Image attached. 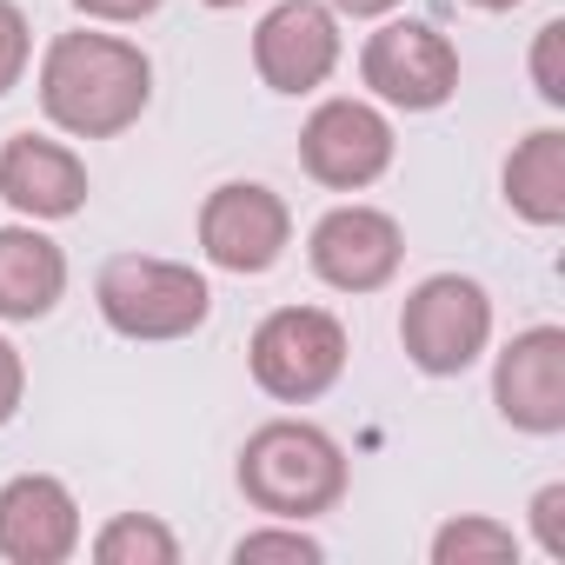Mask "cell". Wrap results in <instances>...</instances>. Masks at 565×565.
Returning a JSON list of instances; mask_svg holds the SVG:
<instances>
[{
	"label": "cell",
	"mask_w": 565,
	"mask_h": 565,
	"mask_svg": "<svg viewBox=\"0 0 565 565\" xmlns=\"http://www.w3.org/2000/svg\"><path fill=\"white\" fill-rule=\"evenodd\" d=\"M153 100V61L120 34H61L41 61V107L74 140L127 134Z\"/></svg>",
	"instance_id": "1"
},
{
	"label": "cell",
	"mask_w": 565,
	"mask_h": 565,
	"mask_svg": "<svg viewBox=\"0 0 565 565\" xmlns=\"http://www.w3.org/2000/svg\"><path fill=\"white\" fill-rule=\"evenodd\" d=\"M239 492L266 519H313L347 499V452L333 433L307 419H266L239 446Z\"/></svg>",
	"instance_id": "2"
},
{
	"label": "cell",
	"mask_w": 565,
	"mask_h": 565,
	"mask_svg": "<svg viewBox=\"0 0 565 565\" xmlns=\"http://www.w3.org/2000/svg\"><path fill=\"white\" fill-rule=\"evenodd\" d=\"M94 300H100V320L120 340H186L213 313L206 273H193L180 259H147V253L107 259L100 279H94Z\"/></svg>",
	"instance_id": "3"
},
{
	"label": "cell",
	"mask_w": 565,
	"mask_h": 565,
	"mask_svg": "<svg viewBox=\"0 0 565 565\" xmlns=\"http://www.w3.org/2000/svg\"><path fill=\"white\" fill-rule=\"evenodd\" d=\"M246 366H253V386L266 399L307 406L327 386H340V373H347V327L327 307H279V313L259 320V333L246 347Z\"/></svg>",
	"instance_id": "4"
},
{
	"label": "cell",
	"mask_w": 565,
	"mask_h": 565,
	"mask_svg": "<svg viewBox=\"0 0 565 565\" xmlns=\"http://www.w3.org/2000/svg\"><path fill=\"white\" fill-rule=\"evenodd\" d=\"M486 340H492V300H486L479 279H466V273L419 279V287L406 294V307H399V347L433 380L466 373L486 353Z\"/></svg>",
	"instance_id": "5"
},
{
	"label": "cell",
	"mask_w": 565,
	"mask_h": 565,
	"mask_svg": "<svg viewBox=\"0 0 565 565\" xmlns=\"http://www.w3.org/2000/svg\"><path fill=\"white\" fill-rule=\"evenodd\" d=\"M287 246H294V213H287V200H279L273 186L226 180V186L206 193V206H200V253L220 273H239V279L273 273Z\"/></svg>",
	"instance_id": "6"
},
{
	"label": "cell",
	"mask_w": 565,
	"mask_h": 565,
	"mask_svg": "<svg viewBox=\"0 0 565 565\" xmlns=\"http://www.w3.org/2000/svg\"><path fill=\"white\" fill-rule=\"evenodd\" d=\"M360 81L386 100V107H406V114H433L459 94V54L439 28L426 21H393L366 41L360 54Z\"/></svg>",
	"instance_id": "7"
},
{
	"label": "cell",
	"mask_w": 565,
	"mask_h": 565,
	"mask_svg": "<svg viewBox=\"0 0 565 565\" xmlns=\"http://www.w3.org/2000/svg\"><path fill=\"white\" fill-rule=\"evenodd\" d=\"M300 167L333 193H360L393 167V120L366 100H320L300 127Z\"/></svg>",
	"instance_id": "8"
},
{
	"label": "cell",
	"mask_w": 565,
	"mask_h": 565,
	"mask_svg": "<svg viewBox=\"0 0 565 565\" xmlns=\"http://www.w3.org/2000/svg\"><path fill=\"white\" fill-rule=\"evenodd\" d=\"M307 259H313V273L327 279L333 294H380L386 279L399 273V259H406V233H399L393 213L353 200V206H333L313 226Z\"/></svg>",
	"instance_id": "9"
},
{
	"label": "cell",
	"mask_w": 565,
	"mask_h": 565,
	"mask_svg": "<svg viewBox=\"0 0 565 565\" xmlns=\"http://www.w3.org/2000/svg\"><path fill=\"white\" fill-rule=\"evenodd\" d=\"M253 67L273 94H313L340 67V14L327 0H279L253 28Z\"/></svg>",
	"instance_id": "10"
},
{
	"label": "cell",
	"mask_w": 565,
	"mask_h": 565,
	"mask_svg": "<svg viewBox=\"0 0 565 565\" xmlns=\"http://www.w3.org/2000/svg\"><path fill=\"white\" fill-rule=\"evenodd\" d=\"M492 399L505 426L519 433H565V333L558 327H525L505 340L492 366Z\"/></svg>",
	"instance_id": "11"
},
{
	"label": "cell",
	"mask_w": 565,
	"mask_h": 565,
	"mask_svg": "<svg viewBox=\"0 0 565 565\" xmlns=\"http://www.w3.org/2000/svg\"><path fill=\"white\" fill-rule=\"evenodd\" d=\"M81 552V505L54 472H21L0 486V558L61 565Z\"/></svg>",
	"instance_id": "12"
},
{
	"label": "cell",
	"mask_w": 565,
	"mask_h": 565,
	"mask_svg": "<svg viewBox=\"0 0 565 565\" xmlns=\"http://www.w3.org/2000/svg\"><path fill=\"white\" fill-rule=\"evenodd\" d=\"M0 200H8L21 220H67V213L87 206V167L61 140L14 134L0 147Z\"/></svg>",
	"instance_id": "13"
},
{
	"label": "cell",
	"mask_w": 565,
	"mask_h": 565,
	"mask_svg": "<svg viewBox=\"0 0 565 565\" xmlns=\"http://www.w3.org/2000/svg\"><path fill=\"white\" fill-rule=\"evenodd\" d=\"M67 294V253L34 226H0V320H47Z\"/></svg>",
	"instance_id": "14"
},
{
	"label": "cell",
	"mask_w": 565,
	"mask_h": 565,
	"mask_svg": "<svg viewBox=\"0 0 565 565\" xmlns=\"http://www.w3.org/2000/svg\"><path fill=\"white\" fill-rule=\"evenodd\" d=\"M505 206L532 226H558L565 220V134L539 127L512 147L505 160Z\"/></svg>",
	"instance_id": "15"
},
{
	"label": "cell",
	"mask_w": 565,
	"mask_h": 565,
	"mask_svg": "<svg viewBox=\"0 0 565 565\" xmlns=\"http://www.w3.org/2000/svg\"><path fill=\"white\" fill-rule=\"evenodd\" d=\"M94 558L100 565H173L180 539L160 519H147V512H120V519H107L94 532Z\"/></svg>",
	"instance_id": "16"
},
{
	"label": "cell",
	"mask_w": 565,
	"mask_h": 565,
	"mask_svg": "<svg viewBox=\"0 0 565 565\" xmlns=\"http://www.w3.org/2000/svg\"><path fill=\"white\" fill-rule=\"evenodd\" d=\"M505 558H519V539L499 519H452L433 532V565H505Z\"/></svg>",
	"instance_id": "17"
},
{
	"label": "cell",
	"mask_w": 565,
	"mask_h": 565,
	"mask_svg": "<svg viewBox=\"0 0 565 565\" xmlns=\"http://www.w3.org/2000/svg\"><path fill=\"white\" fill-rule=\"evenodd\" d=\"M259 558H287V565H320V558H327V545H320L313 532H300V525L287 519V525H259V532H246V539L233 545V565H259Z\"/></svg>",
	"instance_id": "18"
},
{
	"label": "cell",
	"mask_w": 565,
	"mask_h": 565,
	"mask_svg": "<svg viewBox=\"0 0 565 565\" xmlns=\"http://www.w3.org/2000/svg\"><path fill=\"white\" fill-rule=\"evenodd\" d=\"M28 61H34V28H28V14L14 8V0H0V94L21 87Z\"/></svg>",
	"instance_id": "19"
},
{
	"label": "cell",
	"mask_w": 565,
	"mask_h": 565,
	"mask_svg": "<svg viewBox=\"0 0 565 565\" xmlns=\"http://www.w3.org/2000/svg\"><path fill=\"white\" fill-rule=\"evenodd\" d=\"M565 21H545L539 41H532V81H539V100L545 107H565Z\"/></svg>",
	"instance_id": "20"
},
{
	"label": "cell",
	"mask_w": 565,
	"mask_h": 565,
	"mask_svg": "<svg viewBox=\"0 0 565 565\" xmlns=\"http://www.w3.org/2000/svg\"><path fill=\"white\" fill-rule=\"evenodd\" d=\"M532 532H539L545 558H565V486H545L532 499Z\"/></svg>",
	"instance_id": "21"
},
{
	"label": "cell",
	"mask_w": 565,
	"mask_h": 565,
	"mask_svg": "<svg viewBox=\"0 0 565 565\" xmlns=\"http://www.w3.org/2000/svg\"><path fill=\"white\" fill-rule=\"evenodd\" d=\"M21 399H28V360L14 340H0V426L21 413Z\"/></svg>",
	"instance_id": "22"
},
{
	"label": "cell",
	"mask_w": 565,
	"mask_h": 565,
	"mask_svg": "<svg viewBox=\"0 0 565 565\" xmlns=\"http://www.w3.org/2000/svg\"><path fill=\"white\" fill-rule=\"evenodd\" d=\"M74 8L87 21H147V14H160V0H74Z\"/></svg>",
	"instance_id": "23"
},
{
	"label": "cell",
	"mask_w": 565,
	"mask_h": 565,
	"mask_svg": "<svg viewBox=\"0 0 565 565\" xmlns=\"http://www.w3.org/2000/svg\"><path fill=\"white\" fill-rule=\"evenodd\" d=\"M333 14H353V21H380V14H393L399 0H327Z\"/></svg>",
	"instance_id": "24"
},
{
	"label": "cell",
	"mask_w": 565,
	"mask_h": 565,
	"mask_svg": "<svg viewBox=\"0 0 565 565\" xmlns=\"http://www.w3.org/2000/svg\"><path fill=\"white\" fill-rule=\"evenodd\" d=\"M466 8H486V14H505V8H519V0H466Z\"/></svg>",
	"instance_id": "25"
},
{
	"label": "cell",
	"mask_w": 565,
	"mask_h": 565,
	"mask_svg": "<svg viewBox=\"0 0 565 565\" xmlns=\"http://www.w3.org/2000/svg\"><path fill=\"white\" fill-rule=\"evenodd\" d=\"M200 8H246V0H200Z\"/></svg>",
	"instance_id": "26"
}]
</instances>
